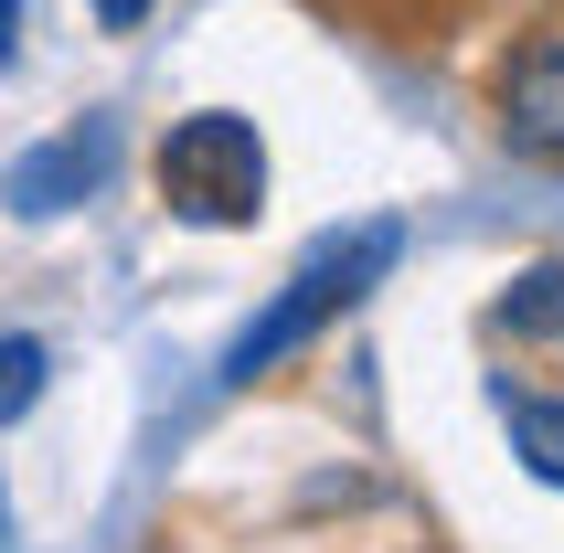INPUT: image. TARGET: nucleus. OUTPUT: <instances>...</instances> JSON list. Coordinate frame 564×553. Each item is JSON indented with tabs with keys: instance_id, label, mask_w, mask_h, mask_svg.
Returning <instances> with one entry per match:
<instances>
[{
	"instance_id": "9d476101",
	"label": "nucleus",
	"mask_w": 564,
	"mask_h": 553,
	"mask_svg": "<svg viewBox=\"0 0 564 553\" xmlns=\"http://www.w3.org/2000/svg\"><path fill=\"white\" fill-rule=\"evenodd\" d=\"M0 543H11V490H0Z\"/></svg>"
},
{
	"instance_id": "f257e3e1",
	"label": "nucleus",
	"mask_w": 564,
	"mask_h": 553,
	"mask_svg": "<svg viewBox=\"0 0 564 553\" xmlns=\"http://www.w3.org/2000/svg\"><path fill=\"white\" fill-rule=\"evenodd\" d=\"M394 256H405V235H394V224L330 235V246H319L310 267L288 276V288H278L267 308H256L246 330H235V351H224V394H246L256 372H278L288 351H299V340H319V330H330V319H341L351 299H362V288H383V276H394Z\"/></svg>"
},
{
	"instance_id": "423d86ee",
	"label": "nucleus",
	"mask_w": 564,
	"mask_h": 553,
	"mask_svg": "<svg viewBox=\"0 0 564 553\" xmlns=\"http://www.w3.org/2000/svg\"><path fill=\"white\" fill-rule=\"evenodd\" d=\"M43 372H54V351H43L32 330H11V340H0V426H22L32 404H43Z\"/></svg>"
},
{
	"instance_id": "39448f33",
	"label": "nucleus",
	"mask_w": 564,
	"mask_h": 553,
	"mask_svg": "<svg viewBox=\"0 0 564 553\" xmlns=\"http://www.w3.org/2000/svg\"><path fill=\"white\" fill-rule=\"evenodd\" d=\"M501 426H511V458L533 468L543 490H564V394H533V383H501Z\"/></svg>"
},
{
	"instance_id": "0eeeda50",
	"label": "nucleus",
	"mask_w": 564,
	"mask_h": 553,
	"mask_svg": "<svg viewBox=\"0 0 564 553\" xmlns=\"http://www.w3.org/2000/svg\"><path fill=\"white\" fill-rule=\"evenodd\" d=\"M501 319H511L522 340H554V330H564V267H533V276H511Z\"/></svg>"
},
{
	"instance_id": "6e6552de",
	"label": "nucleus",
	"mask_w": 564,
	"mask_h": 553,
	"mask_svg": "<svg viewBox=\"0 0 564 553\" xmlns=\"http://www.w3.org/2000/svg\"><path fill=\"white\" fill-rule=\"evenodd\" d=\"M86 11H96L107 32H139V22H150V0H86Z\"/></svg>"
},
{
	"instance_id": "1a4fd4ad",
	"label": "nucleus",
	"mask_w": 564,
	"mask_h": 553,
	"mask_svg": "<svg viewBox=\"0 0 564 553\" xmlns=\"http://www.w3.org/2000/svg\"><path fill=\"white\" fill-rule=\"evenodd\" d=\"M11 43H22V0H0V64H11Z\"/></svg>"
},
{
	"instance_id": "20e7f679",
	"label": "nucleus",
	"mask_w": 564,
	"mask_h": 553,
	"mask_svg": "<svg viewBox=\"0 0 564 553\" xmlns=\"http://www.w3.org/2000/svg\"><path fill=\"white\" fill-rule=\"evenodd\" d=\"M501 139L522 160H554L564 171V32H533L501 75Z\"/></svg>"
},
{
	"instance_id": "7ed1b4c3",
	"label": "nucleus",
	"mask_w": 564,
	"mask_h": 553,
	"mask_svg": "<svg viewBox=\"0 0 564 553\" xmlns=\"http://www.w3.org/2000/svg\"><path fill=\"white\" fill-rule=\"evenodd\" d=\"M107 171H118V128H107V118H75V128H54L43 150H22L11 171H0V203H11L22 224H54V214H75Z\"/></svg>"
},
{
	"instance_id": "f03ea898",
	"label": "nucleus",
	"mask_w": 564,
	"mask_h": 553,
	"mask_svg": "<svg viewBox=\"0 0 564 553\" xmlns=\"http://www.w3.org/2000/svg\"><path fill=\"white\" fill-rule=\"evenodd\" d=\"M160 203L182 224H256V203H267V139H256V118H235V107L171 118V139H160Z\"/></svg>"
}]
</instances>
